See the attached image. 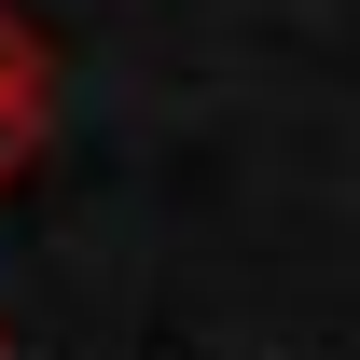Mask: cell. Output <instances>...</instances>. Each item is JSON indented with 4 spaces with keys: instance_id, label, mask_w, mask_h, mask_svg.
<instances>
[{
    "instance_id": "6da1fadb",
    "label": "cell",
    "mask_w": 360,
    "mask_h": 360,
    "mask_svg": "<svg viewBox=\"0 0 360 360\" xmlns=\"http://www.w3.org/2000/svg\"><path fill=\"white\" fill-rule=\"evenodd\" d=\"M28 125H42V56L14 42V14H0V180L28 167Z\"/></svg>"
}]
</instances>
